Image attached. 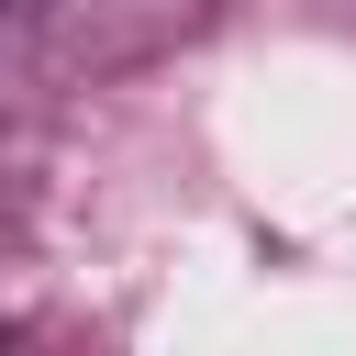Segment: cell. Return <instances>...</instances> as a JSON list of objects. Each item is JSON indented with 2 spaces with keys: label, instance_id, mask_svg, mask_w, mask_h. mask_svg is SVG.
Wrapping results in <instances>:
<instances>
[]
</instances>
